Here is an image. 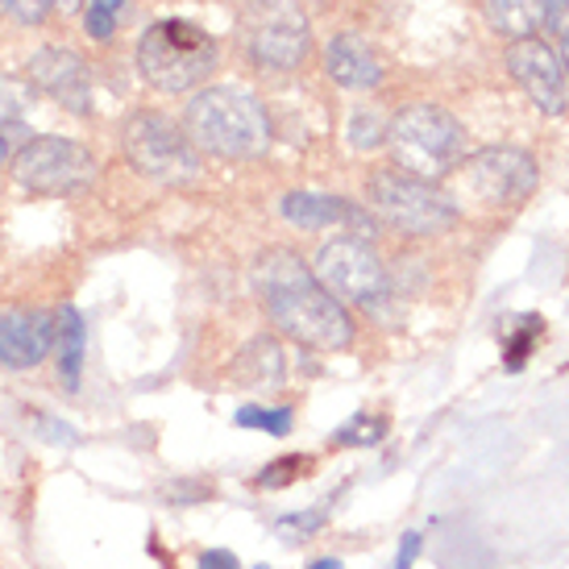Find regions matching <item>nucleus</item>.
Masks as SVG:
<instances>
[{
    "mask_svg": "<svg viewBox=\"0 0 569 569\" xmlns=\"http://www.w3.org/2000/svg\"><path fill=\"white\" fill-rule=\"evenodd\" d=\"M308 466H312L308 458H279L274 466H267L262 475L253 478V482H258V487H270V490L287 487V482H296L300 475H308Z\"/></svg>",
    "mask_w": 569,
    "mask_h": 569,
    "instance_id": "nucleus-23",
    "label": "nucleus"
},
{
    "mask_svg": "<svg viewBox=\"0 0 569 569\" xmlns=\"http://www.w3.org/2000/svg\"><path fill=\"white\" fill-rule=\"evenodd\" d=\"M458 188L482 208H516L537 191V162L516 146H487L458 167Z\"/></svg>",
    "mask_w": 569,
    "mask_h": 569,
    "instance_id": "nucleus-10",
    "label": "nucleus"
},
{
    "mask_svg": "<svg viewBox=\"0 0 569 569\" xmlns=\"http://www.w3.org/2000/svg\"><path fill=\"white\" fill-rule=\"evenodd\" d=\"M329 523V516L325 511H308V516H279L274 520V532L287 540H308L312 532H320Z\"/></svg>",
    "mask_w": 569,
    "mask_h": 569,
    "instance_id": "nucleus-24",
    "label": "nucleus"
},
{
    "mask_svg": "<svg viewBox=\"0 0 569 569\" xmlns=\"http://www.w3.org/2000/svg\"><path fill=\"white\" fill-rule=\"evenodd\" d=\"M569 13V0H545V26H557Z\"/></svg>",
    "mask_w": 569,
    "mask_h": 569,
    "instance_id": "nucleus-30",
    "label": "nucleus"
},
{
    "mask_svg": "<svg viewBox=\"0 0 569 569\" xmlns=\"http://www.w3.org/2000/svg\"><path fill=\"white\" fill-rule=\"evenodd\" d=\"M253 291L267 308L270 325L300 341L308 349H349L353 341V320H349L346 303L329 296L312 267L303 262L296 250H262L253 262Z\"/></svg>",
    "mask_w": 569,
    "mask_h": 569,
    "instance_id": "nucleus-1",
    "label": "nucleus"
},
{
    "mask_svg": "<svg viewBox=\"0 0 569 569\" xmlns=\"http://www.w3.org/2000/svg\"><path fill=\"white\" fill-rule=\"evenodd\" d=\"M121 150L133 171L162 188H191L204 174V159L188 129H179L162 112H133L121 129Z\"/></svg>",
    "mask_w": 569,
    "mask_h": 569,
    "instance_id": "nucleus-5",
    "label": "nucleus"
},
{
    "mask_svg": "<svg viewBox=\"0 0 569 569\" xmlns=\"http://www.w3.org/2000/svg\"><path fill=\"white\" fill-rule=\"evenodd\" d=\"M253 569H270V566H253Z\"/></svg>",
    "mask_w": 569,
    "mask_h": 569,
    "instance_id": "nucleus-35",
    "label": "nucleus"
},
{
    "mask_svg": "<svg viewBox=\"0 0 569 569\" xmlns=\"http://www.w3.org/2000/svg\"><path fill=\"white\" fill-rule=\"evenodd\" d=\"M196 569H241V566H238V557L229 553V549H208Z\"/></svg>",
    "mask_w": 569,
    "mask_h": 569,
    "instance_id": "nucleus-28",
    "label": "nucleus"
},
{
    "mask_svg": "<svg viewBox=\"0 0 569 569\" xmlns=\"http://www.w3.org/2000/svg\"><path fill=\"white\" fill-rule=\"evenodd\" d=\"M50 9H54V0H13V4H9V13H13L17 21H26V26H42L50 17Z\"/></svg>",
    "mask_w": 569,
    "mask_h": 569,
    "instance_id": "nucleus-26",
    "label": "nucleus"
},
{
    "mask_svg": "<svg viewBox=\"0 0 569 569\" xmlns=\"http://www.w3.org/2000/svg\"><path fill=\"white\" fill-rule=\"evenodd\" d=\"M83 4H88V0H54V9H63V13H76Z\"/></svg>",
    "mask_w": 569,
    "mask_h": 569,
    "instance_id": "nucleus-31",
    "label": "nucleus"
},
{
    "mask_svg": "<svg viewBox=\"0 0 569 569\" xmlns=\"http://www.w3.org/2000/svg\"><path fill=\"white\" fill-rule=\"evenodd\" d=\"M126 0H88V33L96 42H109L117 30V13H121Z\"/></svg>",
    "mask_w": 569,
    "mask_h": 569,
    "instance_id": "nucleus-22",
    "label": "nucleus"
},
{
    "mask_svg": "<svg viewBox=\"0 0 569 569\" xmlns=\"http://www.w3.org/2000/svg\"><path fill=\"white\" fill-rule=\"evenodd\" d=\"M346 133H349V146H353V150H379V146L387 142L391 126H387L375 109H358L353 117H349Z\"/></svg>",
    "mask_w": 569,
    "mask_h": 569,
    "instance_id": "nucleus-19",
    "label": "nucleus"
},
{
    "mask_svg": "<svg viewBox=\"0 0 569 569\" xmlns=\"http://www.w3.org/2000/svg\"><path fill=\"white\" fill-rule=\"evenodd\" d=\"M9 171L33 196H80L96 183L100 162L92 159L88 146L71 142L63 133H42L26 142Z\"/></svg>",
    "mask_w": 569,
    "mask_h": 569,
    "instance_id": "nucleus-8",
    "label": "nucleus"
},
{
    "mask_svg": "<svg viewBox=\"0 0 569 569\" xmlns=\"http://www.w3.org/2000/svg\"><path fill=\"white\" fill-rule=\"evenodd\" d=\"M370 212L408 238H437L458 221V204L437 183L403 171H379L370 179Z\"/></svg>",
    "mask_w": 569,
    "mask_h": 569,
    "instance_id": "nucleus-7",
    "label": "nucleus"
},
{
    "mask_svg": "<svg viewBox=\"0 0 569 569\" xmlns=\"http://www.w3.org/2000/svg\"><path fill=\"white\" fill-rule=\"evenodd\" d=\"M308 569H341V561H337V557H320V561H312Z\"/></svg>",
    "mask_w": 569,
    "mask_h": 569,
    "instance_id": "nucleus-32",
    "label": "nucleus"
},
{
    "mask_svg": "<svg viewBox=\"0 0 569 569\" xmlns=\"http://www.w3.org/2000/svg\"><path fill=\"white\" fill-rule=\"evenodd\" d=\"M287 221L296 229H332V224H349V233L370 238L375 233V217L362 212L358 204H349L341 196H317V191H291L279 204Z\"/></svg>",
    "mask_w": 569,
    "mask_h": 569,
    "instance_id": "nucleus-14",
    "label": "nucleus"
},
{
    "mask_svg": "<svg viewBox=\"0 0 569 569\" xmlns=\"http://www.w3.org/2000/svg\"><path fill=\"white\" fill-rule=\"evenodd\" d=\"M561 63L569 67V26H566V30H561Z\"/></svg>",
    "mask_w": 569,
    "mask_h": 569,
    "instance_id": "nucleus-33",
    "label": "nucleus"
},
{
    "mask_svg": "<svg viewBox=\"0 0 569 569\" xmlns=\"http://www.w3.org/2000/svg\"><path fill=\"white\" fill-rule=\"evenodd\" d=\"M507 71H511V80L520 83L523 96L537 104L540 112H557L566 109V63L557 59V50L549 42H540V38H520V42H511L507 47Z\"/></svg>",
    "mask_w": 569,
    "mask_h": 569,
    "instance_id": "nucleus-11",
    "label": "nucleus"
},
{
    "mask_svg": "<svg viewBox=\"0 0 569 569\" xmlns=\"http://www.w3.org/2000/svg\"><path fill=\"white\" fill-rule=\"evenodd\" d=\"M387 146L396 154V171L416 179H445L466 162V129L441 104H408L391 121Z\"/></svg>",
    "mask_w": 569,
    "mask_h": 569,
    "instance_id": "nucleus-3",
    "label": "nucleus"
},
{
    "mask_svg": "<svg viewBox=\"0 0 569 569\" xmlns=\"http://www.w3.org/2000/svg\"><path fill=\"white\" fill-rule=\"evenodd\" d=\"M9 4H13V0H0V13H4V9H9Z\"/></svg>",
    "mask_w": 569,
    "mask_h": 569,
    "instance_id": "nucleus-34",
    "label": "nucleus"
},
{
    "mask_svg": "<svg viewBox=\"0 0 569 569\" xmlns=\"http://www.w3.org/2000/svg\"><path fill=\"white\" fill-rule=\"evenodd\" d=\"M33 83H21L17 76H4L0 71V129L4 126H21V112L33 104Z\"/></svg>",
    "mask_w": 569,
    "mask_h": 569,
    "instance_id": "nucleus-18",
    "label": "nucleus"
},
{
    "mask_svg": "<svg viewBox=\"0 0 569 569\" xmlns=\"http://www.w3.org/2000/svg\"><path fill=\"white\" fill-rule=\"evenodd\" d=\"M59 349V312L50 308H9L0 312V366L33 370Z\"/></svg>",
    "mask_w": 569,
    "mask_h": 569,
    "instance_id": "nucleus-12",
    "label": "nucleus"
},
{
    "mask_svg": "<svg viewBox=\"0 0 569 569\" xmlns=\"http://www.w3.org/2000/svg\"><path fill=\"white\" fill-rule=\"evenodd\" d=\"M490 30H499L503 38H532L537 26H545V0H482Z\"/></svg>",
    "mask_w": 569,
    "mask_h": 569,
    "instance_id": "nucleus-16",
    "label": "nucleus"
},
{
    "mask_svg": "<svg viewBox=\"0 0 569 569\" xmlns=\"http://www.w3.org/2000/svg\"><path fill=\"white\" fill-rule=\"evenodd\" d=\"M416 553H420V532H408V537H403V545H399L396 569H411V561H416Z\"/></svg>",
    "mask_w": 569,
    "mask_h": 569,
    "instance_id": "nucleus-29",
    "label": "nucleus"
},
{
    "mask_svg": "<svg viewBox=\"0 0 569 569\" xmlns=\"http://www.w3.org/2000/svg\"><path fill=\"white\" fill-rule=\"evenodd\" d=\"M241 47L262 71H296L312 50V26L300 0H246Z\"/></svg>",
    "mask_w": 569,
    "mask_h": 569,
    "instance_id": "nucleus-6",
    "label": "nucleus"
},
{
    "mask_svg": "<svg viewBox=\"0 0 569 569\" xmlns=\"http://www.w3.org/2000/svg\"><path fill=\"white\" fill-rule=\"evenodd\" d=\"M83 370V317L80 308L63 303L59 308V375H63L67 391H80Z\"/></svg>",
    "mask_w": 569,
    "mask_h": 569,
    "instance_id": "nucleus-17",
    "label": "nucleus"
},
{
    "mask_svg": "<svg viewBox=\"0 0 569 569\" xmlns=\"http://www.w3.org/2000/svg\"><path fill=\"white\" fill-rule=\"evenodd\" d=\"M26 71H30L33 88L42 96H50L59 109L80 112V117L92 112V71H88V63H83L76 50H63V47L38 50Z\"/></svg>",
    "mask_w": 569,
    "mask_h": 569,
    "instance_id": "nucleus-13",
    "label": "nucleus"
},
{
    "mask_svg": "<svg viewBox=\"0 0 569 569\" xmlns=\"http://www.w3.org/2000/svg\"><path fill=\"white\" fill-rule=\"evenodd\" d=\"M183 129L200 154H217L224 162L262 159L270 150V117L262 100L233 83H217L191 96Z\"/></svg>",
    "mask_w": 569,
    "mask_h": 569,
    "instance_id": "nucleus-2",
    "label": "nucleus"
},
{
    "mask_svg": "<svg viewBox=\"0 0 569 569\" xmlns=\"http://www.w3.org/2000/svg\"><path fill=\"white\" fill-rule=\"evenodd\" d=\"M325 71H329L332 83L353 88V92L379 88L382 80L379 54L366 47L358 33H337V38H329V47H325Z\"/></svg>",
    "mask_w": 569,
    "mask_h": 569,
    "instance_id": "nucleus-15",
    "label": "nucleus"
},
{
    "mask_svg": "<svg viewBox=\"0 0 569 569\" xmlns=\"http://www.w3.org/2000/svg\"><path fill=\"white\" fill-rule=\"evenodd\" d=\"M26 138H30V133H26L21 126H4V129H0V167H4V162L13 167V159L21 154V150H26Z\"/></svg>",
    "mask_w": 569,
    "mask_h": 569,
    "instance_id": "nucleus-27",
    "label": "nucleus"
},
{
    "mask_svg": "<svg viewBox=\"0 0 569 569\" xmlns=\"http://www.w3.org/2000/svg\"><path fill=\"white\" fill-rule=\"evenodd\" d=\"M520 325H523V329H520V332H511V337H516V341H511V346H507V370H520V366H523V358H528V349L537 346L540 320H537V317H523Z\"/></svg>",
    "mask_w": 569,
    "mask_h": 569,
    "instance_id": "nucleus-25",
    "label": "nucleus"
},
{
    "mask_svg": "<svg viewBox=\"0 0 569 569\" xmlns=\"http://www.w3.org/2000/svg\"><path fill=\"white\" fill-rule=\"evenodd\" d=\"M217 67V42L212 33L191 26L183 17L171 21H154L150 30L138 38V71L154 92H191L196 83Z\"/></svg>",
    "mask_w": 569,
    "mask_h": 569,
    "instance_id": "nucleus-4",
    "label": "nucleus"
},
{
    "mask_svg": "<svg viewBox=\"0 0 569 569\" xmlns=\"http://www.w3.org/2000/svg\"><path fill=\"white\" fill-rule=\"evenodd\" d=\"M382 432H387V420L353 416L346 428H337V432H332V445H358V449H366V445H379Z\"/></svg>",
    "mask_w": 569,
    "mask_h": 569,
    "instance_id": "nucleus-21",
    "label": "nucleus"
},
{
    "mask_svg": "<svg viewBox=\"0 0 569 569\" xmlns=\"http://www.w3.org/2000/svg\"><path fill=\"white\" fill-rule=\"evenodd\" d=\"M233 425L258 428V432H270V437H287V432H291V408H262V403H250V408H238Z\"/></svg>",
    "mask_w": 569,
    "mask_h": 569,
    "instance_id": "nucleus-20",
    "label": "nucleus"
},
{
    "mask_svg": "<svg viewBox=\"0 0 569 569\" xmlns=\"http://www.w3.org/2000/svg\"><path fill=\"white\" fill-rule=\"evenodd\" d=\"M312 274L341 303H366V308L379 303L391 283L379 250L370 246V238H358V233H337V238L320 241Z\"/></svg>",
    "mask_w": 569,
    "mask_h": 569,
    "instance_id": "nucleus-9",
    "label": "nucleus"
}]
</instances>
